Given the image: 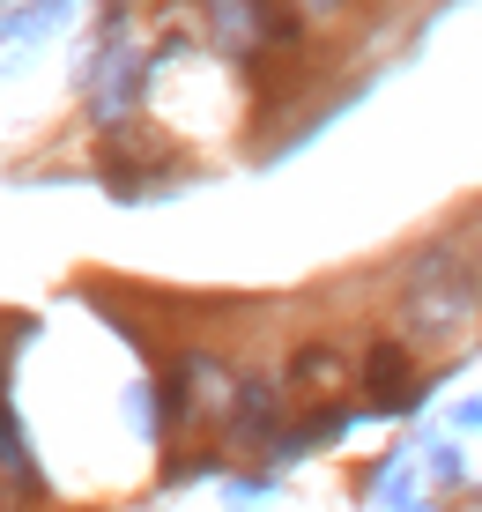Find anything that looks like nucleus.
<instances>
[{
	"mask_svg": "<svg viewBox=\"0 0 482 512\" xmlns=\"http://www.w3.org/2000/svg\"><path fill=\"white\" fill-rule=\"evenodd\" d=\"M0 475H8V490H23V498H38V468H30V453H23V438H15V416L0 409Z\"/></svg>",
	"mask_w": 482,
	"mask_h": 512,
	"instance_id": "nucleus-5",
	"label": "nucleus"
},
{
	"mask_svg": "<svg viewBox=\"0 0 482 512\" xmlns=\"http://www.w3.org/2000/svg\"><path fill=\"white\" fill-rule=\"evenodd\" d=\"M408 386H416V357H408L401 342H371V357H364V394L379 401V409H401Z\"/></svg>",
	"mask_w": 482,
	"mask_h": 512,
	"instance_id": "nucleus-3",
	"label": "nucleus"
},
{
	"mask_svg": "<svg viewBox=\"0 0 482 512\" xmlns=\"http://www.w3.org/2000/svg\"><path fill=\"white\" fill-rule=\"evenodd\" d=\"M290 394H334V386L349 379V357L334 342H305V349H290Z\"/></svg>",
	"mask_w": 482,
	"mask_h": 512,
	"instance_id": "nucleus-4",
	"label": "nucleus"
},
{
	"mask_svg": "<svg viewBox=\"0 0 482 512\" xmlns=\"http://www.w3.org/2000/svg\"><path fill=\"white\" fill-rule=\"evenodd\" d=\"M475 305H482L475 268H468V253H460L453 238L423 245V253L408 260V275H401V327L408 334H423V342L460 334V327L475 320Z\"/></svg>",
	"mask_w": 482,
	"mask_h": 512,
	"instance_id": "nucleus-1",
	"label": "nucleus"
},
{
	"mask_svg": "<svg viewBox=\"0 0 482 512\" xmlns=\"http://www.w3.org/2000/svg\"><path fill=\"white\" fill-rule=\"evenodd\" d=\"M290 8H297V15H342L349 0H290Z\"/></svg>",
	"mask_w": 482,
	"mask_h": 512,
	"instance_id": "nucleus-6",
	"label": "nucleus"
},
{
	"mask_svg": "<svg viewBox=\"0 0 482 512\" xmlns=\"http://www.w3.org/2000/svg\"><path fill=\"white\" fill-rule=\"evenodd\" d=\"M275 423H282V409H275V386L267 379H245V386L223 394V431L238 438V446H267Z\"/></svg>",
	"mask_w": 482,
	"mask_h": 512,
	"instance_id": "nucleus-2",
	"label": "nucleus"
}]
</instances>
